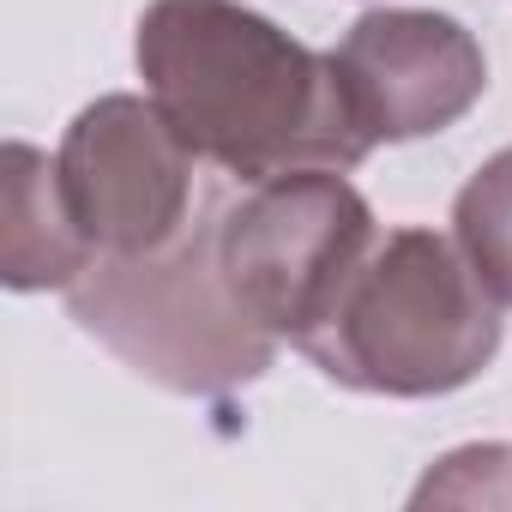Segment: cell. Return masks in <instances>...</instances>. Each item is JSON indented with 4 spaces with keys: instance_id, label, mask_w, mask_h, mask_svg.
<instances>
[{
    "instance_id": "cell-8",
    "label": "cell",
    "mask_w": 512,
    "mask_h": 512,
    "mask_svg": "<svg viewBox=\"0 0 512 512\" xmlns=\"http://www.w3.org/2000/svg\"><path fill=\"white\" fill-rule=\"evenodd\" d=\"M452 241L488 284L500 308H512V145L494 151L452 199Z\"/></svg>"
},
{
    "instance_id": "cell-6",
    "label": "cell",
    "mask_w": 512,
    "mask_h": 512,
    "mask_svg": "<svg viewBox=\"0 0 512 512\" xmlns=\"http://www.w3.org/2000/svg\"><path fill=\"white\" fill-rule=\"evenodd\" d=\"M350 115L368 145H410L458 127L488 91L482 43L428 7H374L332 49Z\"/></svg>"
},
{
    "instance_id": "cell-4",
    "label": "cell",
    "mask_w": 512,
    "mask_h": 512,
    "mask_svg": "<svg viewBox=\"0 0 512 512\" xmlns=\"http://www.w3.org/2000/svg\"><path fill=\"white\" fill-rule=\"evenodd\" d=\"M380 241L350 169H290L217 205V272L235 308L278 344H308Z\"/></svg>"
},
{
    "instance_id": "cell-2",
    "label": "cell",
    "mask_w": 512,
    "mask_h": 512,
    "mask_svg": "<svg viewBox=\"0 0 512 512\" xmlns=\"http://www.w3.org/2000/svg\"><path fill=\"white\" fill-rule=\"evenodd\" d=\"M500 350V302L440 229H386L302 356L344 392L446 398Z\"/></svg>"
},
{
    "instance_id": "cell-7",
    "label": "cell",
    "mask_w": 512,
    "mask_h": 512,
    "mask_svg": "<svg viewBox=\"0 0 512 512\" xmlns=\"http://www.w3.org/2000/svg\"><path fill=\"white\" fill-rule=\"evenodd\" d=\"M91 266V247L79 241L67 205H61V181H55V157H43L37 145L13 139L7 145V229H0V278L7 290L31 296V290H73Z\"/></svg>"
},
{
    "instance_id": "cell-5",
    "label": "cell",
    "mask_w": 512,
    "mask_h": 512,
    "mask_svg": "<svg viewBox=\"0 0 512 512\" xmlns=\"http://www.w3.org/2000/svg\"><path fill=\"white\" fill-rule=\"evenodd\" d=\"M55 181L91 260L163 253L199 217V157L151 97L85 103L55 151Z\"/></svg>"
},
{
    "instance_id": "cell-1",
    "label": "cell",
    "mask_w": 512,
    "mask_h": 512,
    "mask_svg": "<svg viewBox=\"0 0 512 512\" xmlns=\"http://www.w3.org/2000/svg\"><path fill=\"white\" fill-rule=\"evenodd\" d=\"M145 97L199 163L241 187L290 169H356L368 139L338 61L241 0H151L133 31Z\"/></svg>"
},
{
    "instance_id": "cell-3",
    "label": "cell",
    "mask_w": 512,
    "mask_h": 512,
    "mask_svg": "<svg viewBox=\"0 0 512 512\" xmlns=\"http://www.w3.org/2000/svg\"><path fill=\"white\" fill-rule=\"evenodd\" d=\"M73 320L109 344L139 380L181 398H223L253 386L278 338L260 332L217 272V211L193 217L181 241L139 260H91L73 290H61Z\"/></svg>"
}]
</instances>
